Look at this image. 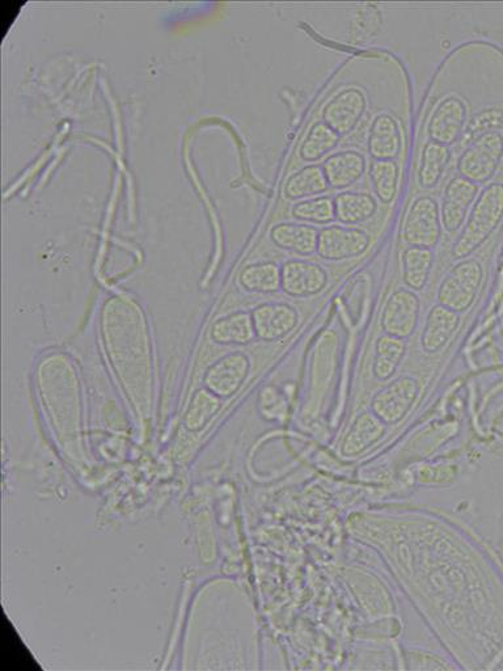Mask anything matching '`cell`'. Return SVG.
Listing matches in <instances>:
<instances>
[{
  "label": "cell",
  "instance_id": "21",
  "mask_svg": "<svg viewBox=\"0 0 503 671\" xmlns=\"http://www.w3.org/2000/svg\"><path fill=\"white\" fill-rule=\"evenodd\" d=\"M256 336L252 315L236 312L215 323L213 339L219 344L244 345Z\"/></svg>",
  "mask_w": 503,
  "mask_h": 671
},
{
  "label": "cell",
  "instance_id": "15",
  "mask_svg": "<svg viewBox=\"0 0 503 671\" xmlns=\"http://www.w3.org/2000/svg\"><path fill=\"white\" fill-rule=\"evenodd\" d=\"M367 149L373 160H395L401 153L399 122L390 115H379L371 124Z\"/></svg>",
  "mask_w": 503,
  "mask_h": 671
},
{
  "label": "cell",
  "instance_id": "23",
  "mask_svg": "<svg viewBox=\"0 0 503 671\" xmlns=\"http://www.w3.org/2000/svg\"><path fill=\"white\" fill-rule=\"evenodd\" d=\"M2 662L4 668L11 670H40V666L33 660L32 654L21 643L18 633L4 615L2 622Z\"/></svg>",
  "mask_w": 503,
  "mask_h": 671
},
{
  "label": "cell",
  "instance_id": "24",
  "mask_svg": "<svg viewBox=\"0 0 503 671\" xmlns=\"http://www.w3.org/2000/svg\"><path fill=\"white\" fill-rule=\"evenodd\" d=\"M240 284L251 293H277L281 289V269L274 263L248 265L240 274Z\"/></svg>",
  "mask_w": 503,
  "mask_h": 671
},
{
  "label": "cell",
  "instance_id": "9",
  "mask_svg": "<svg viewBox=\"0 0 503 671\" xmlns=\"http://www.w3.org/2000/svg\"><path fill=\"white\" fill-rule=\"evenodd\" d=\"M467 126V107L459 97L451 96L441 101L430 118V141L450 146L463 137Z\"/></svg>",
  "mask_w": 503,
  "mask_h": 671
},
{
  "label": "cell",
  "instance_id": "14",
  "mask_svg": "<svg viewBox=\"0 0 503 671\" xmlns=\"http://www.w3.org/2000/svg\"><path fill=\"white\" fill-rule=\"evenodd\" d=\"M270 238L281 250L308 257L317 253L319 230L307 223L283 222L273 227Z\"/></svg>",
  "mask_w": 503,
  "mask_h": 671
},
{
  "label": "cell",
  "instance_id": "1",
  "mask_svg": "<svg viewBox=\"0 0 503 671\" xmlns=\"http://www.w3.org/2000/svg\"><path fill=\"white\" fill-rule=\"evenodd\" d=\"M503 221V184L492 183L477 196L469 211L459 238L452 247V256L468 259L493 235Z\"/></svg>",
  "mask_w": 503,
  "mask_h": 671
},
{
  "label": "cell",
  "instance_id": "16",
  "mask_svg": "<svg viewBox=\"0 0 503 671\" xmlns=\"http://www.w3.org/2000/svg\"><path fill=\"white\" fill-rule=\"evenodd\" d=\"M335 217L341 225L355 226L370 221L378 211V201L369 193L346 191L333 198Z\"/></svg>",
  "mask_w": 503,
  "mask_h": 671
},
{
  "label": "cell",
  "instance_id": "30",
  "mask_svg": "<svg viewBox=\"0 0 503 671\" xmlns=\"http://www.w3.org/2000/svg\"><path fill=\"white\" fill-rule=\"evenodd\" d=\"M23 4V2L2 3V12H0V18H2L3 35H6L8 27H10L12 21L15 20L16 16H18L19 10Z\"/></svg>",
  "mask_w": 503,
  "mask_h": 671
},
{
  "label": "cell",
  "instance_id": "17",
  "mask_svg": "<svg viewBox=\"0 0 503 671\" xmlns=\"http://www.w3.org/2000/svg\"><path fill=\"white\" fill-rule=\"evenodd\" d=\"M434 252L429 248L409 247L401 255L403 281L408 289L422 291L428 285L434 265Z\"/></svg>",
  "mask_w": 503,
  "mask_h": 671
},
{
  "label": "cell",
  "instance_id": "5",
  "mask_svg": "<svg viewBox=\"0 0 503 671\" xmlns=\"http://www.w3.org/2000/svg\"><path fill=\"white\" fill-rule=\"evenodd\" d=\"M367 232L354 226L329 225L319 230L317 255L327 261H344L363 255L370 247Z\"/></svg>",
  "mask_w": 503,
  "mask_h": 671
},
{
  "label": "cell",
  "instance_id": "3",
  "mask_svg": "<svg viewBox=\"0 0 503 671\" xmlns=\"http://www.w3.org/2000/svg\"><path fill=\"white\" fill-rule=\"evenodd\" d=\"M503 159V135H481L471 142L458 160L459 176L477 185L488 183L496 175Z\"/></svg>",
  "mask_w": 503,
  "mask_h": 671
},
{
  "label": "cell",
  "instance_id": "20",
  "mask_svg": "<svg viewBox=\"0 0 503 671\" xmlns=\"http://www.w3.org/2000/svg\"><path fill=\"white\" fill-rule=\"evenodd\" d=\"M450 159V147L434 141L425 143L421 153L420 170H418V183L421 187L425 189L437 187Z\"/></svg>",
  "mask_w": 503,
  "mask_h": 671
},
{
  "label": "cell",
  "instance_id": "27",
  "mask_svg": "<svg viewBox=\"0 0 503 671\" xmlns=\"http://www.w3.org/2000/svg\"><path fill=\"white\" fill-rule=\"evenodd\" d=\"M293 217L307 225L329 226L336 219L335 205L327 196L308 198L294 205Z\"/></svg>",
  "mask_w": 503,
  "mask_h": 671
},
{
  "label": "cell",
  "instance_id": "11",
  "mask_svg": "<svg viewBox=\"0 0 503 671\" xmlns=\"http://www.w3.org/2000/svg\"><path fill=\"white\" fill-rule=\"evenodd\" d=\"M256 336L265 341H276L290 335L298 326L297 310L287 303H264L252 312Z\"/></svg>",
  "mask_w": 503,
  "mask_h": 671
},
{
  "label": "cell",
  "instance_id": "25",
  "mask_svg": "<svg viewBox=\"0 0 503 671\" xmlns=\"http://www.w3.org/2000/svg\"><path fill=\"white\" fill-rule=\"evenodd\" d=\"M369 173L376 198L391 204L399 191L400 168L395 160H373Z\"/></svg>",
  "mask_w": 503,
  "mask_h": 671
},
{
  "label": "cell",
  "instance_id": "13",
  "mask_svg": "<svg viewBox=\"0 0 503 671\" xmlns=\"http://www.w3.org/2000/svg\"><path fill=\"white\" fill-rule=\"evenodd\" d=\"M324 176L332 189H346L357 184L366 172L365 156L358 151L346 150L324 160Z\"/></svg>",
  "mask_w": 503,
  "mask_h": 671
},
{
  "label": "cell",
  "instance_id": "26",
  "mask_svg": "<svg viewBox=\"0 0 503 671\" xmlns=\"http://www.w3.org/2000/svg\"><path fill=\"white\" fill-rule=\"evenodd\" d=\"M384 428L376 417L371 415H362L359 417L350 430L348 437L345 438L342 451L346 455H357L366 450L383 436Z\"/></svg>",
  "mask_w": 503,
  "mask_h": 671
},
{
  "label": "cell",
  "instance_id": "18",
  "mask_svg": "<svg viewBox=\"0 0 503 671\" xmlns=\"http://www.w3.org/2000/svg\"><path fill=\"white\" fill-rule=\"evenodd\" d=\"M331 189L325 179L323 168L311 164L295 172L285 185L286 197L291 201H303L308 198L324 196Z\"/></svg>",
  "mask_w": 503,
  "mask_h": 671
},
{
  "label": "cell",
  "instance_id": "4",
  "mask_svg": "<svg viewBox=\"0 0 503 671\" xmlns=\"http://www.w3.org/2000/svg\"><path fill=\"white\" fill-rule=\"evenodd\" d=\"M442 236L441 208L433 197H418L410 204L403 227V238L409 247L438 246Z\"/></svg>",
  "mask_w": 503,
  "mask_h": 671
},
{
  "label": "cell",
  "instance_id": "2",
  "mask_svg": "<svg viewBox=\"0 0 503 671\" xmlns=\"http://www.w3.org/2000/svg\"><path fill=\"white\" fill-rule=\"evenodd\" d=\"M484 270L479 261L464 259L448 272L439 285L437 298L439 305L450 308L462 315L475 303Z\"/></svg>",
  "mask_w": 503,
  "mask_h": 671
},
{
  "label": "cell",
  "instance_id": "7",
  "mask_svg": "<svg viewBox=\"0 0 503 671\" xmlns=\"http://www.w3.org/2000/svg\"><path fill=\"white\" fill-rule=\"evenodd\" d=\"M328 285V273L320 264L290 260L281 268V290L289 297L310 298Z\"/></svg>",
  "mask_w": 503,
  "mask_h": 671
},
{
  "label": "cell",
  "instance_id": "22",
  "mask_svg": "<svg viewBox=\"0 0 503 671\" xmlns=\"http://www.w3.org/2000/svg\"><path fill=\"white\" fill-rule=\"evenodd\" d=\"M340 138V135L329 128L325 122H316L308 130L307 137L304 138L302 146H300V158L308 163L319 162L320 159L336 149Z\"/></svg>",
  "mask_w": 503,
  "mask_h": 671
},
{
  "label": "cell",
  "instance_id": "12",
  "mask_svg": "<svg viewBox=\"0 0 503 671\" xmlns=\"http://www.w3.org/2000/svg\"><path fill=\"white\" fill-rule=\"evenodd\" d=\"M460 322L462 318L458 312L439 305V303L431 307L421 335V346L424 352L428 354L442 352L458 332Z\"/></svg>",
  "mask_w": 503,
  "mask_h": 671
},
{
  "label": "cell",
  "instance_id": "8",
  "mask_svg": "<svg viewBox=\"0 0 503 671\" xmlns=\"http://www.w3.org/2000/svg\"><path fill=\"white\" fill-rule=\"evenodd\" d=\"M367 111V99L358 88H346L323 111V122L340 135L352 133Z\"/></svg>",
  "mask_w": 503,
  "mask_h": 671
},
{
  "label": "cell",
  "instance_id": "29",
  "mask_svg": "<svg viewBox=\"0 0 503 671\" xmlns=\"http://www.w3.org/2000/svg\"><path fill=\"white\" fill-rule=\"evenodd\" d=\"M469 211H471V208H468V206L460 204L458 201L443 198L441 205L442 229L447 232L459 231L466 223Z\"/></svg>",
  "mask_w": 503,
  "mask_h": 671
},
{
  "label": "cell",
  "instance_id": "19",
  "mask_svg": "<svg viewBox=\"0 0 503 671\" xmlns=\"http://www.w3.org/2000/svg\"><path fill=\"white\" fill-rule=\"evenodd\" d=\"M407 353L405 340L387 335L380 336L375 344V360L373 371L376 379L387 381L396 373L397 366L404 360Z\"/></svg>",
  "mask_w": 503,
  "mask_h": 671
},
{
  "label": "cell",
  "instance_id": "28",
  "mask_svg": "<svg viewBox=\"0 0 503 671\" xmlns=\"http://www.w3.org/2000/svg\"><path fill=\"white\" fill-rule=\"evenodd\" d=\"M503 128V111L501 108L484 109L469 120L463 137L475 141L481 135L500 132Z\"/></svg>",
  "mask_w": 503,
  "mask_h": 671
},
{
  "label": "cell",
  "instance_id": "10",
  "mask_svg": "<svg viewBox=\"0 0 503 671\" xmlns=\"http://www.w3.org/2000/svg\"><path fill=\"white\" fill-rule=\"evenodd\" d=\"M416 381L410 377H401L383 388L375 395L373 409L380 420L395 424L407 415L417 398Z\"/></svg>",
  "mask_w": 503,
  "mask_h": 671
},
{
  "label": "cell",
  "instance_id": "6",
  "mask_svg": "<svg viewBox=\"0 0 503 671\" xmlns=\"http://www.w3.org/2000/svg\"><path fill=\"white\" fill-rule=\"evenodd\" d=\"M421 301L410 289L393 291L384 306L380 324L384 333L407 340L416 332L420 320Z\"/></svg>",
  "mask_w": 503,
  "mask_h": 671
}]
</instances>
